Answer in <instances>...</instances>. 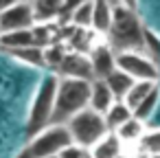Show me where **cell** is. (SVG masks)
Masks as SVG:
<instances>
[{
  "instance_id": "30",
  "label": "cell",
  "mask_w": 160,
  "mask_h": 158,
  "mask_svg": "<svg viewBox=\"0 0 160 158\" xmlns=\"http://www.w3.org/2000/svg\"><path fill=\"white\" fill-rule=\"evenodd\" d=\"M153 158H160V156H153Z\"/></svg>"
},
{
  "instance_id": "14",
  "label": "cell",
  "mask_w": 160,
  "mask_h": 158,
  "mask_svg": "<svg viewBox=\"0 0 160 158\" xmlns=\"http://www.w3.org/2000/svg\"><path fill=\"white\" fill-rule=\"evenodd\" d=\"M145 130H147V123H145V121H140V119H136V116L132 114L125 123H121V125L114 130V134L121 138V143H123V145L134 147V145L142 138Z\"/></svg>"
},
{
  "instance_id": "23",
  "label": "cell",
  "mask_w": 160,
  "mask_h": 158,
  "mask_svg": "<svg viewBox=\"0 0 160 158\" xmlns=\"http://www.w3.org/2000/svg\"><path fill=\"white\" fill-rule=\"evenodd\" d=\"M57 156H59V158H90L88 149L81 147V145H75V143H70L68 147H64Z\"/></svg>"
},
{
  "instance_id": "20",
  "label": "cell",
  "mask_w": 160,
  "mask_h": 158,
  "mask_svg": "<svg viewBox=\"0 0 160 158\" xmlns=\"http://www.w3.org/2000/svg\"><path fill=\"white\" fill-rule=\"evenodd\" d=\"M156 86H158V81H145V79L134 81V84H132V88L127 90L125 99H123V101H125V105H127L129 110H134V108H136V105H138V103H140V101H142V99H145V97L156 88Z\"/></svg>"
},
{
  "instance_id": "29",
  "label": "cell",
  "mask_w": 160,
  "mask_h": 158,
  "mask_svg": "<svg viewBox=\"0 0 160 158\" xmlns=\"http://www.w3.org/2000/svg\"><path fill=\"white\" fill-rule=\"evenodd\" d=\"M24 3H33V0H24Z\"/></svg>"
},
{
  "instance_id": "7",
  "label": "cell",
  "mask_w": 160,
  "mask_h": 158,
  "mask_svg": "<svg viewBox=\"0 0 160 158\" xmlns=\"http://www.w3.org/2000/svg\"><path fill=\"white\" fill-rule=\"evenodd\" d=\"M35 18H33V7L31 3L18 0L16 5L5 9L0 13V33L5 31H18V29H33Z\"/></svg>"
},
{
  "instance_id": "19",
  "label": "cell",
  "mask_w": 160,
  "mask_h": 158,
  "mask_svg": "<svg viewBox=\"0 0 160 158\" xmlns=\"http://www.w3.org/2000/svg\"><path fill=\"white\" fill-rule=\"evenodd\" d=\"M132 116V110L125 105V101H114L105 112H103V119H105V125L110 132H114L121 123H125L127 119Z\"/></svg>"
},
{
  "instance_id": "16",
  "label": "cell",
  "mask_w": 160,
  "mask_h": 158,
  "mask_svg": "<svg viewBox=\"0 0 160 158\" xmlns=\"http://www.w3.org/2000/svg\"><path fill=\"white\" fill-rule=\"evenodd\" d=\"M29 44H35L33 29H18V31L0 33V48H5V51H13L20 46H29Z\"/></svg>"
},
{
  "instance_id": "1",
  "label": "cell",
  "mask_w": 160,
  "mask_h": 158,
  "mask_svg": "<svg viewBox=\"0 0 160 158\" xmlns=\"http://www.w3.org/2000/svg\"><path fill=\"white\" fill-rule=\"evenodd\" d=\"M108 44L114 53L118 51H145V27L134 9L123 5L112 11V27L108 31Z\"/></svg>"
},
{
  "instance_id": "11",
  "label": "cell",
  "mask_w": 160,
  "mask_h": 158,
  "mask_svg": "<svg viewBox=\"0 0 160 158\" xmlns=\"http://www.w3.org/2000/svg\"><path fill=\"white\" fill-rule=\"evenodd\" d=\"M123 149H125V145L121 143V138L114 132H108L103 138H99L88 149V154H90V158H116Z\"/></svg>"
},
{
  "instance_id": "9",
  "label": "cell",
  "mask_w": 160,
  "mask_h": 158,
  "mask_svg": "<svg viewBox=\"0 0 160 158\" xmlns=\"http://www.w3.org/2000/svg\"><path fill=\"white\" fill-rule=\"evenodd\" d=\"M90 66H92V79H105L112 70H116V53L105 42L101 46H92L88 51Z\"/></svg>"
},
{
  "instance_id": "21",
  "label": "cell",
  "mask_w": 160,
  "mask_h": 158,
  "mask_svg": "<svg viewBox=\"0 0 160 158\" xmlns=\"http://www.w3.org/2000/svg\"><path fill=\"white\" fill-rule=\"evenodd\" d=\"M136 147L140 151H145L147 156H160V127H151V130H145L142 138L136 143Z\"/></svg>"
},
{
  "instance_id": "17",
  "label": "cell",
  "mask_w": 160,
  "mask_h": 158,
  "mask_svg": "<svg viewBox=\"0 0 160 158\" xmlns=\"http://www.w3.org/2000/svg\"><path fill=\"white\" fill-rule=\"evenodd\" d=\"M103 81L108 84V88H110V92H112V97H114L116 101H123L125 94H127V90H129L132 84H134V79H132L129 75H125L123 70H118V68L112 70Z\"/></svg>"
},
{
  "instance_id": "18",
  "label": "cell",
  "mask_w": 160,
  "mask_h": 158,
  "mask_svg": "<svg viewBox=\"0 0 160 158\" xmlns=\"http://www.w3.org/2000/svg\"><path fill=\"white\" fill-rule=\"evenodd\" d=\"M158 103H160V84H158V86H156V88H153V90H151V92H149V94H147V97H145L134 110H132V114H134L136 119H140V121L147 123V121L156 114Z\"/></svg>"
},
{
  "instance_id": "15",
  "label": "cell",
  "mask_w": 160,
  "mask_h": 158,
  "mask_svg": "<svg viewBox=\"0 0 160 158\" xmlns=\"http://www.w3.org/2000/svg\"><path fill=\"white\" fill-rule=\"evenodd\" d=\"M62 5L64 0H33L31 7H33L35 24H46V22L57 20L62 16Z\"/></svg>"
},
{
  "instance_id": "28",
  "label": "cell",
  "mask_w": 160,
  "mask_h": 158,
  "mask_svg": "<svg viewBox=\"0 0 160 158\" xmlns=\"http://www.w3.org/2000/svg\"><path fill=\"white\" fill-rule=\"evenodd\" d=\"M44 158H59V156H44Z\"/></svg>"
},
{
  "instance_id": "22",
  "label": "cell",
  "mask_w": 160,
  "mask_h": 158,
  "mask_svg": "<svg viewBox=\"0 0 160 158\" xmlns=\"http://www.w3.org/2000/svg\"><path fill=\"white\" fill-rule=\"evenodd\" d=\"M66 18H68V22H70L72 27H77V29H90V24H92V0L79 5V7H77L75 11H70Z\"/></svg>"
},
{
  "instance_id": "2",
  "label": "cell",
  "mask_w": 160,
  "mask_h": 158,
  "mask_svg": "<svg viewBox=\"0 0 160 158\" xmlns=\"http://www.w3.org/2000/svg\"><path fill=\"white\" fill-rule=\"evenodd\" d=\"M88 99H90V81L59 77L51 123H68V119H72L77 112L88 108Z\"/></svg>"
},
{
  "instance_id": "6",
  "label": "cell",
  "mask_w": 160,
  "mask_h": 158,
  "mask_svg": "<svg viewBox=\"0 0 160 158\" xmlns=\"http://www.w3.org/2000/svg\"><path fill=\"white\" fill-rule=\"evenodd\" d=\"M116 68L129 75L134 81H158L160 79V66L156 57H151L145 51H118L116 53Z\"/></svg>"
},
{
  "instance_id": "10",
  "label": "cell",
  "mask_w": 160,
  "mask_h": 158,
  "mask_svg": "<svg viewBox=\"0 0 160 158\" xmlns=\"http://www.w3.org/2000/svg\"><path fill=\"white\" fill-rule=\"evenodd\" d=\"M16 62H20L22 66H29V68H46V62H44V46L40 44H29V46H20V48H13V51H7Z\"/></svg>"
},
{
  "instance_id": "13",
  "label": "cell",
  "mask_w": 160,
  "mask_h": 158,
  "mask_svg": "<svg viewBox=\"0 0 160 158\" xmlns=\"http://www.w3.org/2000/svg\"><path fill=\"white\" fill-rule=\"evenodd\" d=\"M112 11L114 7L105 0H92V24L90 29L99 35H108L110 27H112Z\"/></svg>"
},
{
  "instance_id": "25",
  "label": "cell",
  "mask_w": 160,
  "mask_h": 158,
  "mask_svg": "<svg viewBox=\"0 0 160 158\" xmlns=\"http://www.w3.org/2000/svg\"><path fill=\"white\" fill-rule=\"evenodd\" d=\"M118 3L123 5V7H127V9H138V0H118Z\"/></svg>"
},
{
  "instance_id": "8",
  "label": "cell",
  "mask_w": 160,
  "mask_h": 158,
  "mask_svg": "<svg viewBox=\"0 0 160 158\" xmlns=\"http://www.w3.org/2000/svg\"><path fill=\"white\" fill-rule=\"evenodd\" d=\"M57 75L59 77H72V79L92 81V66H90L88 53H81V51L66 53L62 64L57 66Z\"/></svg>"
},
{
  "instance_id": "27",
  "label": "cell",
  "mask_w": 160,
  "mask_h": 158,
  "mask_svg": "<svg viewBox=\"0 0 160 158\" xmlns=\"http://www.w3.org/2000/svg\"><path fill=\"white\" fill-rule=\"evenodd\" d=\"M16 158H33V156H31V154H29V149L24 147V149H22V151H20V154H18Z\"/></svg>"
},
{
  "instance_id": "26",
  "label": "cell",
  "mask_w": 160,
  "mask_h": 158,
  "mask_svg": "<svg viewBox=\"0 0 160 158\" xmlns=\"http://www.w3.org/2000/svg\"><path fill=\"white\" fill-rule=\"evenodd\" d=\"M18 3V0H0V13H2L5 9H9L11 5H16Z\"/></svg>"
},
{
  "instance_id": "4",
  "label": "cell",
  "mask_w": 160,
  "mask_h": 158,
  "mask_svg": "<svg viewBox=\"0 0 160 158\" xmlns=\"http://www.w3.org/2000/svg\"><path fill=\"white\" fill-rule=\"evenodd\" d=\"M66 127H68V132L72 136V143L81 145L86 149H90L99 138H103L110 132L108 125H105L103 114L92 110V108H83L81 112H77L72 119H68Z\"/></svg>"
},
{
  "instance_id": "3",
  "label": "cell",
  "mask_w": 160,
  "mask_h": 158,
  "mask_svg": "<svg viewBox=\"0 0 160 158\" xmlns=\"http://www.w3.org/2000/svg\"><path fill=\"white\" fill-rule=\"evenodd\" d=\"M57 81H59V75L48 73L40 81V86L33 94V101H31V108H29V132H31V136L51 123L55 94H57Z\"/></svg>"
},
{
  "instance_id": "5",
  "label": "cell",
  "mask_w": 160,
  "mask_h": 158,
  "mask_svg": "<svg viewBox=\"0 0 160 158\" xmlns=\"http://www.w3.org/2000/svg\"><path fill=\"white\" fill-rule=\"evenodd\" d=\"M70 143H72V136L66 123H48L46 127H42L31 136L27 149L33 158H44V156H57Z\"/></svg>"
},
{
  "instance_id": "12",
  "label": "cell",
  "mask_w": 160,
  "mask_h": 158,
  "mask_svg": "<svg viewBox=\"0 0 160 158\" xmlns=\"http://www.w3.org/2000/svg\"><path fill=\"white\" fill-rule=\"evenodd\" d=\"M114 101H116V99L112 97V92H110V88H108V84H105L103 79H92V81H90L88 108H92V110H97V112L103 114Z\"/></svg>"
},
{
  "instance_id": "24",
  "label": "cell",
  "mask_w": 160,
  "mask_h": 158,
  "mask_svg": "<svg viewBox=\"0 0 160 158\" xmlns=\"http://www.w3.org/2000/svg\"><path fill=\"white\" fill-rule=\"evenodd\" d=\"M83 3H88V0H64V5H62V16L59 18H66L70 11H75L79 5H83Z\"/></svg>"
}]
</instances>
